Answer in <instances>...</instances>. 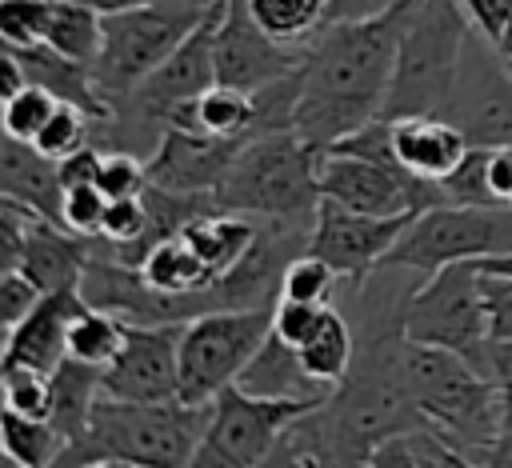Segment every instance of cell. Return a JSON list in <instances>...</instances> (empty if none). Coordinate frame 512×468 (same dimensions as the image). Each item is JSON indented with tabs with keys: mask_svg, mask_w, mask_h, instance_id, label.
<instances>
[{
	"mask_svg": "<svg viewBox=\"0 0 512 468\" xmlns=\"http://www.w3.org/2000/svg\"><path fill=\"white\" fill-rule=\"evenodd\" d=\"M484 156H488V144H468L464 160L440 180L444 200H452V204H472V208H500V204L492 200V192H488Z\"/></svg>",
	"mask_w": 512,
	"mask_h": 468,
	"instance_id": "cell-34",
	"label": "cell"
},
{
	"mask_svg": "<svg viewBox=\"0 0 512 468\" xmlns=\"http://www.w3.org/2000/svg\"><path fill=\"white\" fill-rule=\"evenodd\" d=\"M36 300H40V292H36V284L20 268L16 272H4L0 276V336H8L32 312Z\"/></svg>",
	"mask_w": 512,
	"mask_h": 468,
	"instance_id": "cell-43",
	"label": "cell"
},
{
	"mask_svg": "<svg viewBox=\"0 0 512 468\" xmlns=\"http://www.w3.org/2000/svg\"><path fill=\"white\" fill-rule=\"evenodd\" d=\"M56 100L60 96H52L44 84H28L12 100L0 104V128L8 136H16V140H28L32 144V136L40 132V124L48 120V112L56 108Z\"/></svg>",
	"mask_w": 512,
	"mask_h": 468,
	"instance_id": "cell-35",
	"label": "cell"
},
{
	"mask_svg": "<svg viewBox=\"0 0 512 468\" xmlns=\"http://www.w3.org/2000/svg\"><path fill=\"white\" fill-rule=\"evenodd\" d=\"M392 148L404 172L440 184L468 152V136L452 116H400L392 120Z\"/></svg>",
	"mask_w": 512,
	"mask_h": 468,
	"instance_id": "cell-19",
	"label": "cell"
},
{
	"mask_svg": "<svg viewBox=\"0 0 512 468\" xmlns=\"http://www.w3.org/2000/svg\"><path fill=\"white\" fill-rule=\"evenodd\" d=\"M392 0H332V16L328 20H356V16H372L380 8H388Z\"/></svg>",
	"mask_w": 512,
	"mask_h": 468,
	"instance_id": "cell-48",
	"label": "cell"
},
{
	"mask_svg": "<svg viewBox=\"0 0 512 468\" xmlns=\"http://www.w3.org/2000/svg\"><path fill=\"white\" fill-rule=\"evenodd\" d=\"M0 348H4V336H0Z\"/></svg>",
	"mask_w": 512,
	"mask_h": 468,
	"instance_id": "cell-54",
	"label": "cell"
},
{
	"mask_svg": "<svg viewBox=\"0 0 512 468\" xmlns=\"http://www.w3.org/2000/svg\"><path fill=\"white\" fill-rule=\"evenodd\" d=\"M0 400L20 416L52 420V372L28 364H0Z\"/></svg>",
	"mask_w": 512,
	"mask_h": 468,
	"instance_id": "cell-33",
	"label": "cell"
},
{
	"mask_svg": "<svg viewBox=\"0 0 512 468\" xmlns=\"http://www.w3.org/2000/svg\"><path fill=\"white\" fill-rule=\"evenodd\" d=\"M404 384L420 416H428L472 464V452L484 448L500 428V392L488 372H480L468 356L436 344L404 340Z\"/></svg>",
	"mask_w": 512,
	"mask_h": 468,
	"instance_id": "cell-5",
	"label": "cell"
},
{
	"mask_svg": "<svg viewBox=\"0 0 512 468\" xmlns=\"http://www.w3.org/2000/svg\"><path fill=\"white\" fill-rule=\"evenodd\" d=\"M248 136H212L192 128H168L148 156V184L176 188V192H216L228 164L236 160Z\"/></svg>",
	"mask_w": 512,
	"mask_h": 468,
	"instance_id": "cell-16",
	"label": "cell"
},
{
	"mask_svg": "<svg viewBox=\"0 0 512 468\" xmlns=\"http://www.w3.org/2000/svg\"><path fill=\"white\" fill-rule=\"evenodd\" d=\"M408 4L412 0H392L372 16L328 20L304 48L292 128L312 148L324 152L332 140L380 116Z\"/></svg>",
	"mask_w": 512,
	"mask_h": 468,
	"instance_id": "cell-1",
	"label": "cell"
},
{
	"mask_svg": "<svg viewBox=\"0 0 512 468\" xmlns=\"http://www.w3.org/2000/svg\"><path fill=\"white\" fill-rule=\"evenodd\" d=\"M252 20L288 48H308L332 16V0H244Z\"/></svg>",
	"mask_w": 512,
	"mask_h": 468,
	"instance_id": "cell-27",
	"label": "cell"
},
{
	"mask_svg": "<svg viewBox=\"0 0 512 468\" xmlns=\"http://www.w3.org/2000/svg\"><path fill=\"white\" fill-rule=\"evenodd\" d=\"M484 172H488V192L500 208H512V144H488L484 156Z\"/></svg>",
	"mask_w": 512,
	"mask_h": 468,
	"instance_id": "cell-45",
	"label": "cell"
},
{
	"mask_svg": "<svg viewBox=\"0 0 512 468\" xmlns=\"http://www.w3.org/2000/svg\"><path fill=\"white\" fill-rule=\"evenodd\" d=\"M480 292H484V312H488V336L512 340V276L480 272Z\"/></svg>",
	"mask_w": 512,
	"mask_h": 468,
	"instance_id": "cell-42",
	"label": "cell"
},
{
	"mask_svg": "<svg viewBox=\"0 0 512 468\" xmlns=\"http://www.w3.org/2000/svg\"><path fill=\"white\" fill-rule=\"evenodd\" d=\"M180 236L196 248V256L208 264L212 276H224V272H232V268L248 256V248L256 244L260 220H256V216H244V212L212 208V212L188 220V224L180 228Z\"/></svg>",
	"mask_w": 512,
	"mask_h": 468,
	"instance_id": "cell-21",
	"label": "cell"
},
{
	"mask_svg": "<svg viewBox=\"0 0 512 468\" xmlns=\"http://www.w3.org/2000/svg\"><path fill=\"white\" fill-rule=\"evenodd\" d=\"M272 332V304L208 308L184 320L180 332V400L208 404L220 388L236 384L244 364Z\"/></svg>",
	"mask_w": 512,
	"mask_h": 468,
	"instance_id": "cell-8",
	"label": "cell"
},
{
	"mask_svg": "<svg viewBox=\"0 0 512 468\" xmlns=\"http://www.w3.org/2000/svg\"><path fill=\"white\" fill-rule=\"evenodd\" d=\"M512 248V208H472V204H428L420 208L384 256V272L432 276L456 260H480Z\"/></svg>",
	"mask_w": 512,
	"mask_h": 468,
	"instance_id": "cell-7",
	"label": "cell"
},
{
	"mask_svg": "<svg viewBox=\"0 0 512 468\" xmlns=\"http://www.w3.org/2000/svg\"><path fill=\"white\" fill-rule=\"evenodd\" d=\"M100 20H104V16H100L96 8H88V4L56 0L44 44L56 48L60 56H68V60L92 68V64H96V52H100Z\"/></svg>",
	"mask_w": 512,
	"mask_h": 468,
	"instance_id": "cell-30",
	"label": "cell"
},
{
	"mask_svg": "<svg viewBox=\"0 0 512 468\" xmlns=\"http://www.w3.org/2000/svg\"><path fill=\"white\" fill-rule=\"evenodd\" d=\"M472 464H512V428H500L484 448H476Z\"/></svg>",
	"mask_w": 512,
	"mask_h": 468,
	"instance_id": "cell-47",
	"label": "cell"
},
{
	"mask_svg": "<svg viewBox=\"0 0 512 468\" xmlns=\"http://www.w3.org/2000/svg\"><path fill=\"white\" fill-rule=\"evenodd\" d=\"M448 116L464 128L468 144H512V72L488 40L468 44Z\"/></svg>",
	"mask_w": 512,
	"mask_h": 468,
	"instance_id": "cell-15",
	"label": "cell"
},
{
	"mask_svg": "<svg viewBox=\"0 0 512 468\" xmlns=\"http://www.w3.org/2000/svg\"><path fill=\"white\" fill-rule=\"evenodd\" d=\"M180 332L184 320L132 324L120 356L100 372L104 396L116 400H176L180 396Z\"/></svg>",
	"mask_w": 512,
	"mask_h": 468,
	"instance_id": "cell-13",
	"label": "cell"
},
{
	"mask_svg": "<svg viewBox=\"0 0 512 468\" xmlns=\"http://www.w3.org/2000/svg\"><path fill=\"white\" fill-rule=\"evenodd\" d=\"M96 236H80L72 228H64L60 220L36 216L24 240V256H20V272L36 284V292H64V288H80V276L92 260Z\"/></svg>",
	"mask_w": 512,
	"mask_h": 468,
	"instance_id": "cell-18",
	"label": "cell"
},
{
	"mask_svg": "<svg viewBox=\"0 0 512 468\" xmlns=\"http://www.w3.org/2000/svg\"><path fill=\"white\" fill-rule=\"evenodd\" d=\"M100 372L104 368H92L72 356H64L52 368V424L64 432V444L88 428V416H92L96 400L104 396Z\"/></svg>",
	"mask_w": 512,
	"mask_h": 468,
	"instance_id": "cell-24",
	"label": "cell"
},
{
	"mask_svg": "<svg viewBox=\"0 0 512 468\" xmlns=\"http://www.w3.org/2000/svg\"><path fill=\"white\" fill-rule=\"evenodd\" d=\"M0 196L36 208L48 220H60V164L48 160L36 144L16 140L0 128Z\"/></svg>",
	"mask_w": 512,
	"mask_h": 468,
	"instance_id": "cell-20",
	"label": "cell"
},
{
	"mask_svg": "<svg viewBox=\"0 0 512 468\" xmlns=\"http://www.w3.org/2000/svg\"><path fill=\"white\" fill-rule=\"evenodd\" d=\"M504 64H508V72H512V60H504Z\"/></svg>",
	"mask_w": 512,
	"mask_h": 468,
	"instance_id": "cell-53",
	"label": "cell"
},
{
	"mask_svg": "<svg viewBox=\"0 0 512 468\" xmlns=\"http://www.w3.org/2000/svg\"><path fill=\"white\" fill-rule=\"evenodd\" d=\"M208 404L188 400H116L100 396L88 428L72 436L56 464H192L204 428Z\"/></svg>",
	"mask_w": 512,
	"mask_h": 468,
	"instance_id": "cell-2",
	"label": "cell"
},
{
	"mask_svg": "<svg viewBox=\"0 0 512 468\" xmlns=\"http://www.w3.org/2000/svg\"><path fill=\"white\" fill-rule=\"evenodd\" d=\"M472 32L456 0H412L380 116H448Z\"/></svg>",
	"mask_w": 512,
	"mask_h": 468,
	"instance_id": "cell-3",
	"label": "cell"
},
{
	"mask_svg": "<svg viewBox=\"0 0 512 468\" xmlns=\"http://www.w3.org/2000/svg\"><path fill=\"white\" fill-rule=\"evenodd\" d=\"M320 148H312L296 128L256 132L240 144L224 180L216 184V204L256 220H296L312 224L320 208Z\"/></svg>",
	"mask_w": 512,
	"mask_h": 468,
	"instance_id": "cell-4",
	"label": "cell"
},
{
	"mask_svg": "<svg viewBox=\"0 0 512 468\" xmlns=\"http://www.w3.org/2000/svg\"><path fill=\"white\" fill-rule=\"evenodd\" d=\"M84 308L80 288L64 292H40L32 312L4 336L0 364H28L40 372H52L68 356V324Z\"/></svg>",
	"mask_w": 512,
	"mask_h": 468,
	"instance_id": "cell-17",
	"label": "cell"
},
{
	"mask_svg": "<svg viewBox=\"0 0 512 468\" xmlns=\"http://www.w3.org/2000/svg\"><path fill=\"white\" fill-rule=\"evenodd\" d=\"M484 372L492 376V384H496V392H500L504 428H512V340H488Z\"/></svg>",
	"mask_w": 512,
	"mask_h": 468,
	"instance_id": "cell-44",
	"label": "cell"
},
{
	"mask_svg": "<svg viewBox=\"0 0 512 468\" xmlns=\"http://www.w3.org/2000/svg\"><path fill=\"white\" fill-rule=\"evenodd\" d=\"M500 56H504V60H512V28H508V40H504V48H500Z\"/></svg>",
	"mask_w": 512,
	"mask_h": 468,
	"instance_id": "cell-51",
	"label": "cell"
},
{
	"mask_svg": "<svg viewBox=\"0 0 512 468\" xmlns=\"http://www.w3.org/2000/svg\"><path fill=\"white\" fill-rule=\"evenodd\" d=\"M76 4H88V8H96V12L104 16V12H120V8H140V4H156V0H76Z\"/></svg>",
	"mask_w": 512,
	"mask_h": 468,
	"instance_id": "cell-50",
	"label": "cell"
},
{
	"mask_svg": "<svg viewBox=\"0 0 512 468\" xmlns=\"http://www.w3.org/2000/svg\"><path fill=\"white\" fill-rule=\"evenodd\" d=\"M416 212H400V216H372V212H356L344 208L336 200H320L316 220H312V236H308V252L324 256L340 280H348L352 288H360L388 256V248L396 244V236L408 228Z\"/></svg>",
	"mask_w": 512,
	"mask_h": 468,
	"instance_id": "cell-12",
	"label": "cell"
},
{
	"mask_svg": "<svg viewBox=\"0 0 512 468\" xmlns=\"http://www.w3.org/2000/svg\"><path fill=\"white\" fill-rule=\"evenodd\" d=\"M0 416H4V400H0ZM0 464H8V456H4V440H0Z\"/></svg>",
	"mask_w": 512,
	"mask_h": 468,
	"instance_id": "cell-52",
	"label": "cell"
},
{
	"mask_svg": "<svg viewBox=\"0 0 512 468\" xmlns=\"http://www.w3.org/2000/svg\"><path fill=\"white\" fill-rule=\"evenodd\" d=\"M0 440H4L8 464H24V468L56 464L64 452V432L52 420L20 416L12 408H4V416H0Z\"/></svg>",
	"mask_w": 512,
	"mask_h": 468,
	"instance_id": "cell-29",
	"label": "cell"
},
{
	"mask_svg": "<svg viewBox=\"0 0 512 468\" xmlns=\"http://www.w3.org/2000/svg\"><path fill=\"white\" fill-rule=\"evenodd\" d=\"M212 0H156L140 8L104 12L100 20V52L92 64L100 100L112 108L128 96L148 72H156L172 48L204 20Z\"/></svg>",
	"mask_w": 512,
	"mask_h": 468,
	"instance_id": "cell-6",
	"label": "cell"
},
{
	"mask_svg": "<svg viewBox=\"0 0 512 468\" xmlns=\"http://www.w3.org/2000/svg\"><path fill=\"white\" fill-rule=\"evenodd\" d=\"M368 464H376V468H388V464H408V468H416V464H468V456L428 416H420V420L396 428L392 436H384L372 448Z\"/></svg>",
	"mask_w": 512,
	"mask_h": 468,
	"instance_id": "cell-26",
	"label": "cell"
},
{
	"mask_svg": "<svg viewBox=\"0 0 512 468\" xmlns=\"http://www.w3.org/2000/svg\"><path fill=\"white\" fill-rule=\"evenodd\" d=\"M104 208H108V196L100 192L96 180H80V184L60 188V224L80 232V236H100Z\"/></svg>",
	"mask_w": 512,
	"mask_h": 468,
	"instance_id": "cell-36",
	"label": "cell"
},
{
	"mask_svg": "<svg viewBox=\"0 0 512 468\" xmlns=\"http://www.w3.org/2000/svg\"><path fill=\"white\" fill-rule=\"evenodd\" d=\"M296 352H300V364L312 380H320L324 388H336L356 360V332H352L348 316L328 304L320 316V328Z\"/></svg>",
	"mask_w": 512,
	"mask_h": 468,
	"instance_id": "cell-25",
	"label": "cell"
},
{
	"mask_svg": "<svg viewBox=\"0 0 512 468\" xmlns=\"http://www.w3.org/2000/svg\"><path fill=\"white\" fill-rule=\"evenodd\" d=\"M40 212L20 204V200H8L0 196V276L4 272H16L20 268V256H24V240H28V228Z\"/></svg>",
	"mask_w": 512,
	"mask_h": 468,
	"instance_id": "cell-39",
	"label": "cell"
},
{
	"mask_svg": "<svg viewBox=\"0 0 512 468\" xmlns=\"http://www.w3.org/2000/svg\"><path fill=\"white\" fill-rule=\"evenodd\" d=\"M304 64V48L272 40L248 12L244 0H224L216 24V84L256 92Z\"/></svg>",
	"mask_w": 512,
	"mask_h": 468,
	"instance_id": "cell-14",
	"label": "cell"
},
{
	"mask_svg": "<svg viewBox=\"0 0 512 468\" xmlns=\"http://www.w3.org/2000/svg\"><path fill=\"white\" fill-rule=\"evenodd\" d=\"M236 384L248 388V392H260V396H312V400H324L332 392V388H324L320 380H312L304 372L300 352L288 340H280L276 332L264 336V344L244 364Z\"/></svg>",
	"mask_w": 512,
	"mask_h": 468,
	"instance_id": "cell-22",
	"label": "cell"
},
{
	"mask_svg": "<svg viewBox=\"0 0 512 468\" xmlns=\"http://www.w3.org/2000/svg\"><path fill=\"white\" fill-rule=\"evenodd\" d=\"M148 224V204H144V192L140 196H116L108 200L104 208V224H100V236L112 244V248H128L140 240Z\"/></svg>",
	"mask_w": 512,
	"mask_h": 468,
	"instance_id": "cell-38",
	"label": "cell"
},
{
	"mask_svg": "<svg viewBox=\"0 0 512 468\" xmlns=\"http://www.w3.org/2000/svg\"><path fill=\"white\" fill-rule=\"evenodd\" d=\"M400 324H404V340L452 348L484 372V352L492 336H488V312H484L476 260H456L424 276V284L404 296Z\"/></svg>",
	"mask_w": 512,
	"mask_h": 468,
	"instance_id": "cell-9",
	"label": "cell"
},
{
	"mask_svg": "<svg viewBox=\"0 0 512 468\" xmlns=\"http://www.w3.org/2000/svg\"><path fill=\"white\" fill-rule=\"evenodd\" d=\"M124 336H128V320L108 312V308H92L84 304L72 324H68V356L72 360H84L92 368H108L120 348H124Z\"/></svg>",
	"mask_w": 512,
	"mask_h": 468,
	"instance_id": "cell-28",
	"label": "cell"
},
{
	"mask_svg": "<svg viewBox=\"0 0 512 468\" xmlns=\"http://www.w3.org/2000/svg\"><path fill=\"white\" fill-rule=\"evenodd\" d=\"M320 200H336L356 212L372 216H400L440 204L444 192L432 180L404 172L400 164L356 156V152H320Z\"/></svg>",
	"mask_w": 512,
	"mask_h": 468,
	"instance_id": "cell-11",
	"label": "cell"
},
{
	"mask_svg": "<svg viewBox=\"0 0 512 468\" xmlns=\"http://www.w3.org/2000/svg\"><path fill=\"white\" fill-rule=\"evenodd\" d=\"M140 276L148 280V288H156L160 296L168 300H180V296H192L200 288H208L216 276L208 272V264L196 256V248L176 232L168 240H160L156 248L144 252V260L136 264Z\"/></svg>",
	"mask_w": 512,
	"mask_h": 468,
	"instance_id": "cell-23",
	"label": "cell"
},
{
	"mask_svg": "<svg viewBox=\"0 0 512 468\" xmlns=\"http://www.w3.org/2000/svg\"><path fill=\"white\" fill-rule=\"evenodd\" d=\"M340 284V272L316 256V252H296L288 264H284V276H280V296L284 300H304V304H332V292Z\"/></svg>",
	"mask_w": 512,
	"mask_h": 468,
	"instance_id": "cell-32",
	"label": "cell"
},
{
	"mask_svg": "<svg viewBox=\"0 0 512 468\" xmlns=\"http://www.w3.org/2000/svg\"><path fill=\"white\" fill-rule=\"evenodd\" d=\"M456 4L472 20L476 36L488 40L500 52L504 40H508V28H512V0H456Z\"/></svg>",
	"mask_w": 512,
	"mask_h": 468,
	"instance_id": "cell-41",
	"label": "cell"
},
{
	"mask_svg": "<svg viewBox=\"0 0 512 468\" xmlns=\"http://www.w3.org/2000/svg\"><path fill=\"white\" fill-rule=\"evenodd\" d=\"M476 268H480V272H496V276H512V248L492 252V256H480Z\"/></svg>",
	"mask_w": 512,
	"mask_h": 468,
	"instance_id": "cell-49",
	"label": "cell"
},
{
	"mask_svg": "<svg viewBox=\"0 0 512 468\" xmlns=\"http://www.w3.org/2000/svg\"><path fill=\"white\" fill-rule=\"evenodd\" d=\"M316 404H324V400L260 396L240 384H228L212 396L208 428H204V440H200L192 464H232V468L268 464L280 436L288 432V424L300 420L304 412H312Z\"/></svg>",
	"mask_w": 512,
	"mask_h": 468,
	"instance_id": "cell-10",
	"label": "cell"
},
{
	"mask_svg": "<svg viewBox=\"0 0 512 468\" xmlns=\"http://www.w3.org/2000/svg\"><path fill=\"white\" fill-rule=\"evenodd\" d=\"M96 184H100V192L108 200H116V196H140L148 188V160L136 156V152H124V148H104Z\"/></svg>",
	"mask_w": 512,
	"mask_h": 468,
	"instance_id": "cell-37",
	"label": "cell"
},
{
	"mask_svg": "<svg viewBox=\"0 0 512 468\" xmlns=\"http://www.w3.org/2000/svg\"><path fill=\"white\" fill-rule=\"evenodd\" d=\"M328 304H304V300H284L276 296L272 304V332L280 340H288L292 348H300L316 328H320V316H324Z\"/></svg>",
	"mask_w": 512,
	"mask_h": 468,
	"instance_id": "cell-40",
	"label": "cell"
},
{
	"mask_svg": "<svg viewBox=\"0 0 512 468\" xmlns=\"http://www.w3.org/2000/svg\"><path fill=\"white\" fill-rule=\"evenodd\" d=\"M28 72H24V60L12 52V48H0V104L12 100L20 88H28Z\"/></svg>",
	"mask_w": 512,
	"mask_h": 468,
	"instance_id": "cell-46",
	"label": "cell"
},
{
	"mask_svg": "<svg viewBox=\"0 0 512 468\" xmlns=\"http://www.w3.org/2000/svg\"><path fill=\"white\" fill-rule=\"evenodd\" d=\"M92 132H96V116L72 100H56V108L48 112V120L40 124V132L32 136V144L48 156V160H64L72 152H80L84 144H92Z\"/></svg>",
	"mask_w": 512,
	"mask_h": 468,
	"instance_id": "cell-31",
	"label": "cell"
}]
</instances>
